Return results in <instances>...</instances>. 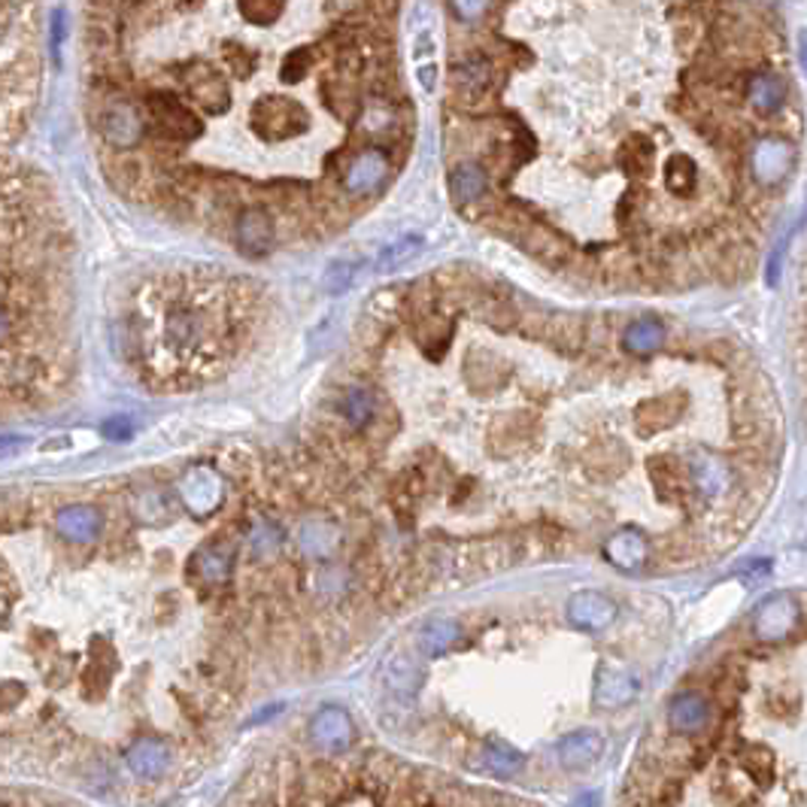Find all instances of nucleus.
<instances>
[{
    "instance_id": "f257e3e1",
    "label": "nucleus",
    "mask_w": 807,
    "mask_h": 807,
    "mask_svg": "<svg viewBox=\"0 0 807 807\" xmlns=\"http://www.w3.org/2000/svg\"><path fill=\"white\" fill-rule=\"evenodd\" d=\"M252 128L262 140H289L310 128L307 110L292 98L282 94H267L259 98L252 106Z\"/></svg>"
},
{
    "instance_id": "f03ea898",
    "label": "nucleus",
    "mask_w": 807,
    "mask_h": 807,
    "mask_svg": "<svg viewBox=\"0 0 807 807\" xmlns=\"http://www.w3.org/2000/svg\"><path fill=\"white\" fill-rule=\"evenodd\" d=\"M795 162L793 143L780 140V137H768L753 147V177L762 189H774L790 174Z\"/></svg>"
},
{
    "instance_id": "7ed1b4c3",
    "label": "nucleus",
    "mask_w": 807,
    "mask_h": 807,
    "mask_svg": "<svg viewBox=\"0 0 807 807\" xmlns=\"http://www.w3.org/2000/svg\"><path fill=\"white\" fill-rule=\"evenodd\" d=\"M149 113L159 122L162 134L174 137V140H194V137H201V122L174 94H152L149 98Z\"/></svg>"
},
{
    "instance_id": "20e7f679",
    "label": "nucleus",
    "mask_w": 807,
    "mask_h": 807,
    "mask_svg": "<svg viewBox=\"0 0 807 807\" xmlns=\"http://www.w3.org/2000/svg\"><path fill=\"white\" fill-rule=\"evenodd\" d=\"M179 495H182V504L189 507L191 514L198 516L213 514L222 501V477L213 468L198 465V468H191L189 474L182 477Z\"/></svg>"
},
{
    "instance_id": "39448f33",
    "label": "nucleus",
    "mask_w": 807,
    "mask_h": 807,
    "mask_svg": "<svg viewBox=\"0 0 807 807\" xmlns=\"http://www.w3.org/2000/svg\"><path fill=\"white\" fill-rule=\"evenodd\" d=\"M389 177V159L380 149H362L343 171V189L350 194H370Z\"/></svg>"
},
{
    "instance_id": "423d86ee",
    "label": "nucleus",
    "mask_w": 807,
    "mask_h": 807,
    "mask_svg": "<svg viewBox=\"0 0 807 807\" xmlns=\"http://www.w3.org/2000/svg\"><path fill=\"white\" fill-rule=\"evenodd\" d=\"M274 247V219L265 206H250L237 222V250L247 259H262Z\"/></svg>"
},
{
    "instance_id": "0eeeda50",
    "label": "nucleus",
    "mask_w": 807,
    "mask_h": 807,
    "mask_svg": "<svg viewBox=\"0 0 807 807\" xmlns=\"http://www.w3.org/2000/svg\"><path fill=\"white\" fill-rule=\"evenodd\" d=\"M638 677L626 671L622 665L604 661L595 674V705L598 707H626L638 698Z\"/></svg>"
},
{
    "instance_id": "6e6552de",
    "label": "nucleus",
    "mask_w": 807,
    "mask_h": 807,
    "mask_svg": "<svg viewBox=\"0 0 807 807\" xmlns=\"http://www.w3.org/2000/svg\"><path fill=\"white\" fill-rule=\"evenodd\" d=\"M101 134L106 143L113 147L128 149L134 147L140 137H143V118L140 110L128 101H118L113 106H106L101 116Z\"/></svg>"
},
{
    "instance_id": "1a4fd4ad",
    "label": "nucleus",
    "mask_w": 807,
    "mask_h": 807,
    "mask_svg": "<svg viewBox=\"0 0 807 807\" xmlns=\"http://www.w3.org/2000/svg\"><path fill=\"white\" fill-rule=\"evenodd\" d=\"M313 744L325 753H343L353 741V722L340 707H323L310 722Z\"/></svg>"
},
{
    "instance_id": "9d476101",
    "label": "nucleus",
    "mask_w": 807,
    "mask_h": 807,
    "mask_svg": "<svg viewBox=\"0 0 807 807\" xmlns=\"http://www.w3.org/2000/svg\"><path fill=\"white\" fill-rule=\"evenodd\" d=\"M795 619H798V607L790 595H774L756 610L753 629L759 641H780L793 631Z\"/></svg>"
},
{
    "instance_id": "9b49d317",
    "label": "nucleus",
    "mask_w": 807,
    "mask_h": 807,
    "mask_svg": "<svg viewBox=\"0 0 807 807\" xmlns=\"http://www.w3.org/2000/svg\"><path fill=\"white\" fill-rule=\"evenodd\" d=\"M568 619L583 631H604L617 619V604L602 592H580L568 604Z\"/></svg>"
},
{
    "instance_id": "f8f14e48",
    "label": "nucleus",
    "mask_w": 807,
    "mask_h": 807,
    "mask_svg": "<svg viewBox=\"0 0 807 807\" xmlns=\"http://www.w3.org/2000/svg\"><path fill=\"white\" fill-rule=\"evenodd\" d=\"M686 468H690L692 486H695L707 501L719 499V495L729 492L734 483L732 468H729L722 458H714V455H692Z\"/></svg>"
},
{
    "instance_id": "ddd939ff",
    "label": "nucleus",
    "mask_w": 807,
    "mask_h": 807,
    "mask_svg": "<svg viewBox=\"0 0 807 807\" xmlns=\"http://www.w3.org/2000/svg\"><path fill=\"white\" fill-rule=\"evenodd\" d=\"M235 568V546L231 543H206L189 562V573H194L204 583H225Z\"/></svg>"
},
{
    "instance_id": "4468645a",
    "label": "nucleus",
    "mask_w": 807,
    "mask_h": 807,
    "mask_svg": "<svg viewBox=\"0 0 807 807\" xmlns=\"http://www.w3.org/2000/svg\"><path fill=\"white\" fill-rule=\"evenodd\" d=\"M710 722V705L702 692H680L668 705V726L680 734L702 732Z\"/></svg>"
},
{
    "instance_id": "2eb2a0df",
    "label": "nucleus",
    "mask_w": 807,
    "mask_h": 807,
    "mask_svg": "<svg viewBox=\"0 0 807 807\" xmlns=\"http://www.w3.org/2000/svg\"><path fill=\"white\" fill-rule=\"evenodd\" d=\"M558 762L565 768H583V765L595 762L604 753V737L598 732H589V729H580V732L565 734L558 741Z\"/></svg>"
},
{
    "instance_id": "dca6fc26",
    "label": "nucleus",
    "mask_w": 807,
    "mask_h": 807,
    "mask_svg": "<svg viewBox=\"0 0 807 807\" xmlns=\"http://www.w3.org/2000/svg\"><path fill=\"white\" fill-rule=\"evenodd\" d=\"M167 765H171V749L162 741H155V737H143V741H137L128 749V768H131L137 778H162L164 771H167Z\"/></svg>"
},
{
    "instance_id": "f3484780",
    "label": "nucleus",
    "mask_w": 807,
    "mask_h": 807,
    "mask_svg": "<svg viewBox=\"0 0 807 807\" xmlns=\"http://www.w3.org/2000/svg\"><path fill=\"white\" fill-rule=\"evenodd\" d=\"M747 101L753 103L756 113L771 116V113H778L780 106H783V101H786V86H783V79H780L778 74L759 71V74L749 76Z\"/></svg>"
},
{
    "instance_id": "a211bd4d",
    "label": "nucleus",
    "mask_w": 807,
    "mask_h": 807,
    "mask_svg": "<svg viewBox=\"0 0 807 807\" xmlns=\"http://www.w3.org/2000/svg\"><path fill=\"white\" fill-rule=\"evenodd\" d=\"M59 531L74 543H89L98 538L101 531V514L94 507H86V504H76V507H64L55 519Z\"/></svg>"
},
{
    "instance_id": "6ab92c4d",
    "label": "nucleus",
    "mask_w": 807,
    "mask_h": 807,
    "mask_svg": "<svg viewBox=\"0 0 807 807\" xmlns=\"http://www.w3.org/2000/svg\"><path fill=\"white\" fill-rule=\"evenodd\" d=\"M453 86L458 94L480 98L492 86V61L486 55H468L465 61H458L453 71Z\"/></svg>"
},
{
    "instance_id": "aec40b11",
    "label": "nucleus",
    "mask_w": 807,
    "mask_h": 807,
    "mask_svg": "<svg viewBox=\"0 0 807 807\" xmlns=\"http://www.w3.org/2000/svg\"><path fill=\"white\" fill-rule=\"evenodd\" d=\"M189 89L191 98L204 106L206 113H225L231 106V94H228V86L219 74L213 71H198L194 76H189Z\"/></svg>"
},
{
    "instance_id": "412c9836",
    "label": "nucleus",
    "mask_w": 807,
    "mask_h": 807,
    "mask_svg": "<svg viewBox=\"0 0 807 807\" xmlns=\"http://www.w3.org/2000/svg\"><path fill=\"white\" fill-rule=\"evenodd\" d=\"M340 543L338 526L325 522V519H307L301 529H298V546L307 553L310 558H328Z\"/></svg>"
},
{
    "instance_id": "4be33fe9",
    "label": "nucleus",
    "mask_w": 807,
    "mask_h": 807,
    "mask_svg": "<svg viewBox=\"0 0 807 807\" xmlns=\"http://www.w3.org/2000/svg\"><path fill=\"white\" fill-rule=\"evenodd\" d=\"M486 186H489V177H486L483 167H477V164H458V167L450 171V194H453V201L458 206L480 201Z\"/></svg>"
},
{
    "instance_id": "5701e85b",
    "label": "nucleus",
    "mask_w": 807,
    "mask_h": 807,
    "mask_svg": "<svg viewBox=\"0 0 807 807\" xmlns=\"http://www.w3.org/2000/svg\"><path fill=\"white\" fill-rule=\"evenodd\" d=\"M661 340H665V328L656 316H641L638 323H631L626 328V335H622V343H626V350L634 355H646V353H656L661 346Z\"/></svg>"
},
{
    "instance_id": "b1692460",
    "label": "nucleus",
    "mask_w": 807,
    "mask_h": 807,
    "mask_svg": "<svg viewBox=\"0 0 807 807\" xmlns=\"http://www.w3.org/2000/svg\"><path fill=\"white\" fill-rule=\"evenodd\" d=\"M607 558L622 571H634L638 565H644L646 541L638 531H619L614 541H607Z\"/></svg>"
},
{
    "instance_id": "393cba45",
    "label": "nucleus",
    "mask_w": 807,
    "mask_h": 807,
    "mask_svg": "<svg viewBox=\"0 0 807 807\" xmlns=\"http://www.w3.org/2000/svg\"><path fill=\"white\" fill-rule=\"evenodd\" d=\"M458 641V626L453 619H431L426 629L419 631V650L426 656H443Z\"/></svg>"
},
{
    "instance_id": "a878e982",
    "label": "nucleus",
    "mask_w": 807,
    "mask_h": 807,
    "mask_svg": "<svg viewBox=\"0 0 807 807\" xmlns=\"http://www.w3.org/2000/svg\"><path fill=\"white\" fill-rule=\"evenodd\" d=\"M374 411H377V401H374V392L365 386H353L343 398V416L350 419V426H367L374 419Z\"/></svg>"
},
{
    "instance_id": "bb28decb",
    "label": "nucleus",
    "mask_w": 807,
    "mask_h": 807,
    "mask_svg": "<svg viewBox=\"0 0 807 807\" xmlns=\"http://www.w3.org/2000/svg\"><path fill=\"white\" fill-rule=\"evenodd\" d=\"M483 765L492 771V774H499V778H514L516 771L522 768V753H516L514 747H507V744H489L483 753Z\"/></svg>"
},
{
    "instance_id": "cd10ccee",
    "label": "nucleus",
    "mask_w": 807,
    "mask_h": 807,
    "mask_svg": "<svg viewBox=\"0 0 807 807\" xmlns=\"http://www.w3.org/2000/svg\"><path fill=\"white\" fill-rule=\"evenodd\" d=\"M279 546H282V531H279V526H274L270 519H259V522L250 529L252 556H259V558L277 556Z\"/></svg>"
},
{
    "instance_id": "c85d7f7f",
    "label": "nucleus",
    "mask_w": 807,
    "mask_h": 807,
    "mask_svg": "<svg viewBox=\"0 0 807 807\" xmlns=\"http://www.w3.org/2000/svg\"><path fill=\"white\" fill-rule=\"evenodd\" d=\"M171 504H167V495L159 492V489H149L143 492L140 499H137V507H134V514L140 516L147 526H164L167 519H171V510H167Z\"/></svg>"
},
{
    "instance_id": "c756f323",
    "label": "nucleus",
    "mask_w": 807,
    "mask_h": 807,
    "mask_svg": "<svg viewBox=\"0 0 807 807\" xmlns=\"http://www.w3.org/2000/svg\"><path fill=\"white\" fill-rule=\"evenodd\" d=\"M423 250V237H401L395 243H389L386 250L380 252V270H392V267L404 265V262H411L413 255H419Z\"/></svg>"
},
{
    "instance_id": "7c9ffc66",
    "label": "nucleus",
    "mask_w": 807,
    "mask_h": 807,
    "mask_svg": "<svg viewBox=\"0 0 807 807\" xmlns=\"http://www.w3.org/2000/svg\"><path fill=\"white\" fill-rule=\"evenodd\" d=\"M240 15L252 22V25H270V22H277L279 15H282V3L279 0H243L240 7Z\"/></svg>"
},
{
    "instance_id": "2f4dec72",
    "label": "nucleus",
    "mask_w": 807,
    "mask_h": 807,
    "mask_svg": "<svg viewBox=\"0 0 807 807\" xmlns=\"http://www.w3.org/2000/svg\"><path fill=\"white\" fill-rule=\"evenodd\" d=\"M353 279H355L353 262H331L323 274V289L328 294H340L353 286Z\"/></svg>"
},
{
    "instance_id": "473e14b6",
    "label": "nucleus",
    "mask_w": 807,
    "mask_h": 807,
    "mask_svg": "<svg viewBox=\"0 0 807 807\" xmlns=\"http://www.w3.org/2000/svg\"><path fill=\"white\" fill-rule=\"evenodd\" d=\"M416 683H419V671H416V665L411 659H404V656H398L389 665V686L398 692H413L416 690Z\"/></svg>"
},
{
    "instance_id": "72a5a7b5",
    "label": "nucleus",
    "mask_w": 807,
    "mask_h": 807,
    "mask_svg": "<svg viewBox=\"0 0 807 807\" xmlns=\"http://www.w3.org/2000/svg\"><path fill=\"white\" fill-rule=\"evenodd\" d=\"M310 61H313L310 49H298V52H292L289 59L282 61V79H286V83H301L304 74H307Z\"/></svg>"
},
{
    "instance_id": "f704fd0d",
    "label": "nucleus",
    "mask_w": 807,
    "mask_h": 807,
    "mask_svg": "<svg viewBox=\"0 0 807 807\" xmlns=\"http://www.w3.org/2000/svg\"><path fill=\"white\" fill-rule=\"evenodd\" d=\"M134 431H137V428H134V423L128 416H113V419H106L101 428V434L106 441H131Z\"/></svg>"
},
{
    "instance_id": "c9c22d12",
    "label": "nucleus",
    "mask_w": 807,
    "mask_h": 807,
    "mask_svg": "<svg viewBox=\"0 0 807 807\" xmlns=\"http://www.w3.org/2000/svg\"><path fill=\"white\" fill-rule=\"evenodd\" d=\"M741 768H744L749 778L759 783V768H765V771H768V774L774 778V756H768L765 749H762V753H759V749H753L749 756H744V759H741Z\"/></svg>"
},
{
    "instance_id": "e433bc0d",
    "label": "nucleus",
    "mask_w": 807,
    "mask_h": 807,
    "mask_svg": "<svg viewBox=\"0 0 807 807\" xmlns=\"http://www.w3.org/2000/svg\"><path fill=\"white\" fill-rule=\"evenodd\" d=\"M455 15H462V22H477L480 15L492 13V3H450Z\"/></svg>"
},
{
    "instance_id": "4c0bfd02",
    "label": "nucleus",
    "mask_w": 807,
    "mask_h": 807,
    "mask_svg": "<svg viewBox=\"0 0 807 807\" xmlns=\"http://www.w3.org/2000/svg\"><path fill=\"white\" fill-rule=\"evenodd\" d=\"M61 43H64V7L55 10V18H52V55L59 61Z\"/></svg>"
},
{
    "instance_id": "58836bf2",
    "label": "nucleus",
    "mask_w": 807,
    "mask_h": 807,
    "mask_svg": "<svg viewBox=\"0 0 807 807\" xmlns=\"http://www.w3.org/2000/svg\"><path fill=\"white\" fill-rule=\"evenodd\" d=\"M22 450H25V441H18V438H0V458H13Z\"/></svg>"
},
{
    "instance_id": "ea45409f",
    "label": "nucleus",
    "mask_w": 807,
    "mask_h": 807,
    "mask_svg": "<svg viewBox=\"0 0 807 807\" xmlns=\"http://www.w3.org/2000/svg\"><path fill=\"white\" fill-rule=\"evenodd\" d=\"M419 79H423V89L434 91V79H438V67H434V64H426V67H419Z\"/></svg>"
},
{
    "instance_id": "a19ab883",
    "label": "nucleus",
    "mask_w": 807,
    "mask_h": 807,
    "mask_svg": "<svg viewBox=\"0 0 807 807\" xmlns=\"http://www.w3.org/2000/svg\"><path fill=\"white\" fill-rule=\"evenodd\" d=\"M598 802H602V798H598V793H583V795H577V798H573L571 807H598Z\"/></svg>"
},
{
    "instance_id": "79ce46f5",
    "label": "nucleus",
    "mask_w": 807,
    "mask_h": 807,
    "mask_svg": "<svg viewBox=\"0 0 807 807\" xmlns=\"http://www.w3.org/2000/svg\"><path fill=\"white\" fill-rule=\"evenodd\" d=\"M7 331H10V323H7V313L0 310V340L7 338Z\"/></svg>"
},
{
    "instance_id": "37998d69",
    "label": "nucleus",
    "mask_w": 807,
    "mask_h": 807,
    "mask_svg": "<svg viewBox=\"0 0 807 807\" xmlns=\"http://www.w3.org/2000/svg\"><path fill=\"white\" fill-rule=\"evenodd\" d=\"M802 67H805V74H807V30L802 34Z\"/></svg>"
}]
</instances>
